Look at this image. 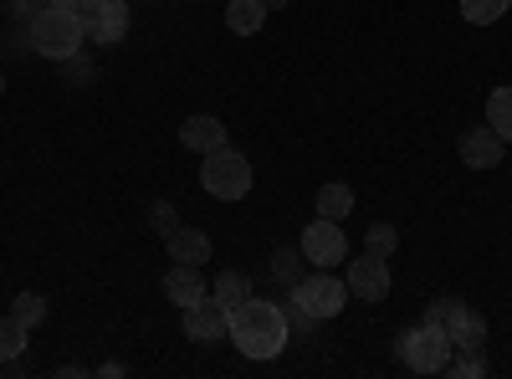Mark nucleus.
I'll list each match as a JSON object with an SVG mask.
<instances>
[{"instance_id": "obj_1", "label": "nucleus", "mask_w": 512, "mask_h": 379, "mask_svg": "<svg viewBox=\"0 0 512 379\" xmlns=\"http://www.w3.org/2000/svg\"><path fill=\"white\" fill-rule=\"evenodd\" d=\"M226 339L246 354V359H277L292 339V323L277 303H262V298H246L241 308H231V333Z\"/></svg>"}, {"instance_id": "obj_2", "label": "nucleus", "mask_w": 512, "mask_h": 379, "mask_svg": "<svg viewBox=\"0 0 512 379\" xmlns=\"http://www.w3.org/2000/svg\"><path fill=\"white\" fill-rule=\"evenodd\" d=\"M31 26V52L36 57H52V62H67V57H77L82 52V41H88V31H82V16L77 11H57V6H47L36 21H26Z\"/></svg>"}, {"instance_id": "obj_3", "label": "nucleus", "mask_w": 512, "mask_h": 379, "mask_svg": "<svg viewBox=\"0 0 512 379\" xmlns=\"http://www.w3.org/2000/svg\"><path fill=\"white\" fill-rule=\"evenodd\" d=\"M200 185L216 195V200H241L251 190V159L236 154V149H210L205 164H200Z\"/></svg>"}, {"instance_id": "obj_4", "label": "nucleus", "mask_w": 512, "mask_h": 379, "mask_svg": "<svg viewBox=\"0 0 512 379\" xmlns=\"http://www.w3.org/2000/svg\"><path fill=\"white\" fill-rule=\"evenodd\" d=\"M292 303H297V308H308L318 323H323V318H338V313H344V303H349V282H338L333 272L318 267L313 277H297Z\"/></svg>"}, {"instance_id": "obj_5", "label": "nucleus", "mask_w": 512, "mask_h": 379, "mask_svg": "<svg viewBox=\"0 0 512 379\" xmlns=\"http://www.w3.org/2000/svg\"><path fill=\"white\" fill-rule=\"evenodd\" d=\"M400 354H405V364H410L415 374H446L451 339H446V328H436V323H420V328H410V333H405Z\"/></svg>"}, {"instance_id": "obj_6", "label": "nucleus", "mask_w": 512, "mask_h": 379, "mask_svg": "<svg viewBox=\"0 0 512 379\" xmlns=\"http://www.w3.org/2000/svg\"><path fill=\"white\" fill-rule=\"evenodd\" d=\"M77 16H82V31H88L98 47H113V41L128 36V0H82Z\"/></svg>"}, {"instance_id": "obj_7", "label": "nucleus", "mask_w": 512, "mask_h": 379, "mask_svg": "<svg viewBox=\"0 0 512 379\" xmlns=\"http://www.w3.org/2000/svg\"><path fill=\"white\" fill-rule=\"evenodd\" d=\"M303 262H313V267H323V272H333L338 262H349V236H344V226L318 216V221L303 231Z\"/></svg>"}, {"instance_id": "obj_8", "label": "nucleus", "mask_w": 512, "mask_h": 379, "mask_svg": "<svg viewBox=\"0 0 512 379\" xmlns=\"http://www.w3.org/2000/svg\"><path fill=\"white\" fill-rule=\"evenodd\" d=\"M349 298L359 303H384L390 298V257H374V251H364V257L349 262Z\"/></svg>"}, {"instance_id": "obj_9", "label": "nucleus", "mask_w": 512, "mask_h": 379, "mask_svg": "<svg viewBox=\"0 0 512 379\" xmlns=\"http://www.w3.org/2000/svg\"><path fill=\"white\" fill-rule=\"evenodd\" d=\"M226 333H231V308H221L210 292H205L200 303L185 308V339L190 344H221Z\"/></svg>"}, {"instance_id": "obj_10", "label": "nucleus", "mask_w": 512, "mask_h": 379, "mask_svg": "<svg viewBox=\"0 0 512 379\" xmlns=\"http://www.w3.org/2000/svg\"><path fill=\"white\" fill-rule=\"evenodd\" d=\"M502 154H507V144H502V134L492 129V123L461 134V164H466V170H497Z\"/></svg>"}, {"instance_id": "obj_11", "label": "nucleus", "mask_w": 512, "mask_h": 379, "mask_svg": "<svg viewBox=\"0 0 512 379\" xmlns=\"http://www.w3.org/2000/svg\"><path fill=\"white\" fill-rule=\"evenodd\" d=\"M164 246H169V262H185V267H205L210 262V236L205 231H195V226H175L164 236Z\"/></svg>"}, {"instance_id": "obj_12", "label": "nucleus", "mask_w": 512, "mask_h": 379, "mask_svg": "<svg viewBox=\"0 0 512 379\" xmlns=\"http://www.w3.org/2000/svg\"><path fill=\"white\" fill-rule=\"evenodd\" d=\"M164 292H169V303H175V308H190V303H200L205 292H210V282H205L200 267L175 262V267H169V277H164Z\"/></svg>"}, {"instance_id": "obj_13", "label": "nucleus", "mask_w": 512, "mask_h": 379, "mask_svg": "<svg viewBox=\"0 0 512 379\" xmlns=\"http://www.w3.org/2000/svg\"><path fill=\"white\" fill-rule=\"evenodd\" d=\"M180 144L195 149V154L221 149V144H226V123H221V118H210V113H195V118L180 123Z\"/></svg>"}, {"instance_id": "obj_14", "label": "nucleus", "mask_w": 512, "mask_h": 379, "mask_svg": "<svg viewBox=\"0 0 512 379\" xmlns=\"http://www.w3.org/2000/svg\"><path fill=\"white\" fill-rule=\"evenodd\" d=\"M446 339H451V349H482V344H487V318L461 303L456 318L446 323Z\"/></svg>"}, {"instance_id": "obj_15", "label": "nucleus", "mask_w": 512, "mask_h": 379, "mask_svg": "<svg viewBox=\"0 0 512 379\" xmlns=\"http://www.w3.org/2000/svg\"><path fill=\"white\" fill-rule=\"evenodd\" d=\"M262 21H267V0H231V6H226V26L236 36H256Z\"/></svg>"}, {"instance_id": "obj_16", "label": "nucleus", "mask_w": 512, "mask_h": 379, "mask_svg": "<svg viewBox=\"0 0 512 379\" xmlns=\"http://www.w3.org/2000/svg\"><path fill=\"white\" fill-rule=\"evenodd\" d=\"M349 210H354V190H349L344 180H328V185L318 190V216H323V221H344Z\"/></svg>"}, {"instance_id": "obj_17", "label": "nucleus", "mask_w": 512, "mask_h": 379, "mask_svg": "<svg viewBox=\"0 0 512 379\" xmlns=\"http://www.w3.org/2000/svg\"><path fill=\"white\" fill-rule=\"evenodd\" d=\"M210 298H216L221 308H241L246 298H256V292H251V277L246 272H221L216 287H210Z\"/></svg>"}, {"instance_id": "obj_18", "label": "nucleus", "mask_w": 512, "mask_h": 379, "mask_svg": "<svg viewBox=\"0 0 512 379\" xmlns=\"http://www.w3.org/2000/svg\"><path fill=\"white\" fill-rule=\"evenodd\" d=\"M26 339H31V328H26L16 313H6V318H0V364L21 359V354H26Z\"/></svg>"}, {"instance_id": "obj_19", "label": "nucleus", "mask_w": 512, "mask_h": 379, "mask_svg": "<svg viewBox=\"0 0 512 379\" xmlns=\"http://www.w3.org/2000/svg\"><path fill=\"white\" fill-rule=\"evenodd\" d=\"M487 123L502 134V144H512V88H497L487 98Z\"/></svg>"}, {"instance_id": "obj_20", "label": "nucleus", "mask_w": 512, "mask_h": 379, "mask_svg": "<svg viewBox=\"0 0 512 379\" xmlns=\"http://www.w3.org/2000/svg\"><path fill=\"white\" fill-rule=\"evenodd\" d=\"M512 11V0H461V16L472 21V26H492Z\"/></svg>"}, {"instance_id": "obj_21", "label": "nucleus", "mask_w": 512, "mask_h": 379, "mask_svg": "<svg viewBox=\"0 0 512 379\" xmlns=\"http://www.w3.org/2000/svg\"><path fill=\"white\" fill-rule=\"evenodd\" d=\"M395 246H400V231L390 221H374L364 231V251H374V257H395Z\"/></svg>"}, {"instance_id": "obj_22", "label": "nucleus", "mask_w": 512, "mask_h": 379, "mask_svg": "<svg viewBox=\"0 0 512 379\" xmlns=\"http://www.w3.org/2000/svg\"><path fill=\"white\" fill-rule=\"evenodd\" d=\"M446 374H456V379H477V374H487V359H482V349H451V359H446Z\"/></svg>"}, {"instance_id": "obj_23", "label": "nucleus", "mask_w": 512, "mask_h": 379, "mask_svg": "<svg viewBox=\"0 0 512 379\" xmlns=\"http://www.w3.org/2000/svg\"><path fill=\"white\" fill-rule=\"evenodd\" d=\"M11 313H16L26 328H36L41 318H47V298H41V292H21V298L11 303Z\"/></svg>"}, {"instance_id": "obj_24", "label": "nucleus", "mask_w": 512, "mask_h": 379, "mask_svg": "<svg viewBox=\"0 0 512 379\" xmlns=\"http://www.w3.org/2000/svg\"><path fill=\"white\" fill-rule=\"evenodd\" d=\"M272 277L287 282V287H297V251H292V246H282L277 257H272Z\"/></svg>"}, {"instance_id": "obj_25", "label": "nucleus", "mask_w": 512, "mask_h": 379, "mask_svg": "<svg viewBox=\"0 0 512 379\" xmlns=\"http://www.w3.org/2000/svg\"><path fill=\"white\" fill-rule=\"evenodd\" d=\"M456 308H461L456 298H436L431 308H425V323H436V328H446V323L456 318Z\"/></svg>"}, {"instance_id": "obj_26", "label": "nucleus", "mask_w": 512, "mask_h": 379, "mask_svg": "<svg viewBox=\"0 0 512 379\" xmlns=\"http://www.w3.org/2000/svg\"><path fill=\"white\" fill-rule=\"evenodd\" d=\"M149 221H154V231H159V236H169V231H175V205H169V200H154Z\"/></svg>"}, {"instance_id": "obj_27", "label": "nucleus", "mask_w": 512, "mask_h": 379, "mask_svg": "<svg viewBox=\"0 0 512 379\" xmlns=\"http://www.w3.org/2000/svg\"><path fill=\"white\" fill-rule=\"evenodd\" d=\"M47 6H52V0H16V16H21V21H36Z\"/></svg>"}, {"instance_id": "obj_28", "label": "nucleus", "mask_w": 512, "mask_h": 379, "mask_svg": "<svg viewBox=\"0 0 512 379\" xmlns=\"http://www.w3.org/2000/svg\"><path fill=\"white\" fill-rule=\"evenodd\" d=\"M52 6H57V11H77V6H82V0H52Z\"/></svg>"}, {"instance_id": "obj_29", "label": "nucleus", "mask_w": 512, "mask_h": 379, "mask_svg": "<svg viewBox=\"0 0 512 379\" xmlns=\"http://www.w3.org/2000/svg\"><path fill=\"white\" fill-rule=\"evenodd\" d=\"M277 6H287V0H267V11H277Z\"/></svg>"}, {"instance_id": "obj_30", "label": "nucleus", "mask_w": 512, "mask_h": 379, "mask_svg": "<svg viewBox=\"0 0 512 379\" xmlns=\"http://www.w3.org/2000/svg\"><path fill=\"white\" fill-rule=\"evenodd\" d=\"M0 93H6V72H0Z\"/></svg>"}]
</instances>
